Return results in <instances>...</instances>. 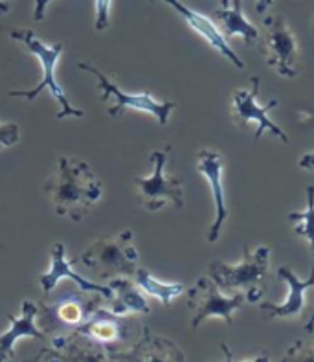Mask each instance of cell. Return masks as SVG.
Segmentation results:
<instances>
[{
    "mask_svg": "<svg viewBox=\"0 0 314 362\" xmlns=\"http://www.w3.org/2000/svg\"><path fill=\"white\" fill-rule=\"evenodd\" d=\"M54 202L55 214L79 223L103 195V186L91 165L76 156H61L45 186Z\"/></svg>",
    "mask_w": 314,
    "mask_h": 362,
    "instance_id": "obj_1",
    "label": "cell"
},
{
    "mask_svg": "<svg viewBox=\"0 0 314 362\" xmlns=\"http://www.w3.org/2000/svg\"><path fill=\"white\" fill-rule=\"evenodd\" d=\"M270 248L261 247L250 250L245 247V256L239 263L230 265L224 262H211L208 267L209 278L219 285V289L236 291L246 296V302L257 303L263 300L264 285L269 280Z\"/></svg>",
    "mask_w": 314,
    "mask_h": 362,
    "instance_id": "obj_2",
    "label": "cell"
},
{
    "mask_svg": "<svg viewBox=\"0 0 314 362\" xmlns=\"http://www.w3.org/2000/svg\"><path fill=\"white\" fill-rule=\"evenodd\" d=\"M9 37L15 39V41L23 42L28 48V52L35 55L42 66V79L35 88H32V90H11L9 92V96L24 98V100L33 101L46 88V90H50L54 100L57 101L61 107V110L57 112L55 118L63 119L70 118V116H78V118L85 116V112H83L81 109H76V107L70 103L66 94H64V90L59 87L57 79H55V66H57V59H59L61 52H63V45H61V42H55V45L52 46L46 45V42H42L41 39L35 35L33 30H13V32L9 33Z\"/></svg>",
    "mask_w": 314,
    "mask_h": 362,
    "instance_id": "obj_3",
    "label": "cell"
},
{
    "mask_svg": "<svg viewBox=\"0 0 314 362\" xmlns=\"http://www.w3.org/2000/svg\"><path fill=\"white\" fill-rule=\"evenodd\" d=\"M138 250L132 245V232L123 230L116 235L98 239L79 256L85 267L96 271L101 278H134L138 269Z\"/></svg>",
    "mask_w": 314,
    "mask_h": 362,
    "instance_id": "obj_4",
    "label": "cell"
},
{
    "mask_svg": "<svg viewBox=\"0 0 314 362\" xmlns=\"http://www.w3.org/2000/svg\"><path fill=\"white\" fill-rule=\"evenodd\" d=\"M169 151H171V146L165 147L164 151H153V155H151L153 175L134 179L141 206L149 211L162 210L168 202H173L177 208L184 206L182 182L178 177L165 173V162H168Z\"/></svg>",
    "mask_w": 314,
    "mask_h": 362,
    "instance_id": "obj_5",
    "label": "cell"
},
{
    "mask_svg": "<svg viewBox=\"0 0 314 362\" xmlns=\"http://www.w3.org/2000/svg\"><path fill=\"white\" fill-rule=\"evenodd\" d=\"M78 69L83 70V72L92 74L98 79V88L101 92L103 103H107L110 98H114L116 103L109 109V115L112 118H120L127 109H134L141 110V112H149V115H153L158 119L160 125H165L168 124L169 115H171V110L177 107V103H173V101H156L149 92H140V94H127V92H123L122 88L116 87L107 76H103L91 63H79Z\"/></svg>",
    "mask_w": 314,
    "mask_h": 362,
    "instance_id": "obj_6",
    "label": "cell"
},
{
    "mask_svg": "<svg viewBox=\"0 0 314 362\" xmlns=\"http://www.w3.org/2000/svg\"><path fill=\"white\" fill-rule=\"evenodd\" d=\"M263 48L269 66L281 78L292 79L300 76V46L281 15H274L264 21Z\"/></svg>",
    "mask_w": 314,
    "mask_h": 362,
    "instance_id": "obj_7",
    "label": "cell"
},
{
    "mask_svg": "<svg viewBox=\"0 0 314 362\" xmlns=\"http://www.w3.org/2000/svg\"><path fill=\"white\" fill-rule=\"evenodd\" d=\"M246 303L243 293L224 296L211 278H199L187 291V305L193 311L192 327L197 329L208 318H223L226 324L233 322V313Z\"/></svg>",
    "mask_w": 314,
    "mask_h": 362,
    "instance_id": "obj_8",
    "label": "cell"
},
{
    "mask_svg": "<svg viewBox=\"0 0 314 362\" xmlns=\"http://www.w3.org/2000/svg\"><path fill=\"white\" fill-rule=\"evenodd\" d=\"M250 90L239 88V90L233 92L232 119L237 124V127L246 129L248 124H255V140H260V138L263 136L264 131H270L274 136L279 138V142L281 144H291L289 134L285 133L281 127H278V124H274L272 119L269 118V110L278 105V100H270L267 105H260L257 94H260L261 79L250 78Z\"/></svg>",
    "mask_w": 314,
    "mask_h": 362,
    "instance_id": "obj_9",
    "label": "cell"
},
{
    "mask_svg": "<svg viewBox=\"0 0 314 362\" xmlns=\"http://www.w3.org/2000/svg\"><path fill=\"white\" fill-rule=\"evenodd\" d=\"M197 170L201 171L209 182V188L214 193L215 204V219L209 228L208 241L217 243L221 238V230L228 219V206H226V189H224L223 173H224V158L223 155L215 149H202L197 155Z\"/></svg>",
    "mask_w": 314,
    "mask_h": 362,
    "instance_id": "obj_10",
    "label": "cell"
},
{
    "mask_svg": "<svg viewBox=\"0 0 314 362\" xmlns=\"http://www.w3.org/2000/svg\"><path fill=\"white\" fill-rule=\"evenodd\" d=\"M165 2H168V4L171 6L178 15H182V18L187 23V26L192 28L193 32L199 33V35H201L202 39H204V41L214 48V50H217L219 54L224 55L230 63L236 64V69L239 70L245 69V61H243L241 57L232 50V46L228 45L226 37L223 35L221 28H219L211 18L199 13V11H193L192 8L184 6L180 0H165Z\"/></svg>",
    "mask_w": 314,
    "mask_h": 362,
    "instance_id": "obj_11",
    "label": "cell"
},
{
    "mask_svg": "<svg viewBox=\"0 0 314 362\" xmlns=\"http://www.w3.org/2000/svg\"><path fill=\"white\" fill-rule=\"evenodd\" d=\"M278 276L289 287V296L283 303H260V309L272 318H296L306 308V293L314 285V267L307 280H300L291 267H279Z\"/></svg>",
    "mask_w": 314,
    "mask_h": 362,
    "instance_id": "obj_12",
    "label": "cell"
},
{
    "mask_svg": "<svg viewBox=\"0 0 314 362\" xmlns=\"http://www.w3.org/2000/svg\"><path fill=\"white\" fill-rule=\"evenodd\" d=\"M50 256H52L50 269H48V271L41 276V278H39L45 294H50L52 291L57 287L59 280H63V278H69V280H72L74 284L78 285L81 291H85V293H98V294H101L105 300H112V289H110L109 285L92 284V281L85 280L83 276H79L76 271H72V267H70V263L66 262V257H64L66 254H64L63 243H55L54 247H52Z\"/></svg>",
    "mask_w": 314,
    "mask_h": 362,
    "instance_id": "obj_13",
    "label": "cell"
},
{
    "mask_svg": "<svg viewBox=\"0 0 314 362\" xmlns=\"http://www.w3.org/2000/svg\"><path fill=\"white\" fill-rule=\"evenodd\" d=\"M37 305L30 300L23 302V313L21 317H9L11 326L4 335H0V362H6L8 358H13L15 355V342L21 337H33V339L45 340V333L37 329Z\"/></svg>",
    "mask_w": 314,
    "mask_h": 362,
    "instance_id": "obj_14",
    "label": "cell"
},
{
    "mask_svg": "<svg viewBox=\"0 0 314 362\" xmlns=\"http://www.w3.org/2000/svg\"><path fill=\"white\" fill-rule=\"evenodd\" d=\"M109 287L112 289V313L123 317V315H129V313H140V315H147L151 311L149 303L140 294V291L132 285V281H129L127 278L118 276V278H112L109 284Z\"/></svg>",
    "mask_w": 314,
    "mask_h": 362,
    "instance_id": "obj_15",
    "label": "cell"
},
{
    "mask_svg": "<svg viewBox=\"0 0 314 362\" xmlns=\"http://www.w3.org/2000/svg\"><path fill=\"white\" fill-rule=\"evenodd\" d=\"M214 17L217 18L219 24H221V32L224 37H233L241 35L245 39L246 45H250L257 39V28L245 17L243 13L241 0H232V4L226 6V8L217 9L214 13Z\"/></svg>",
    "mask_w": 314,
    "mask_h": 362,
    "instance_id": "obj_16",
    "label": "cell"
},
{
    "mask_svg": "<svg viewBox=\"0 0 314 362\" xmlns=\"http://www.w3.org/2000/svg\"><path fill=\"white\" fill-rule=\"evenodd\" d=\"M98 298H88L83 294H76L70 298H61L50 309V317L66 327L81 326L83 322L92 317V311L96 309Z\"/></svg>",
    "mask_w": 314,
    "mask_h": 362,
    "instance_id": "obj_17",
    "label": "cell"
},
{
    "mask_svg": "<svg viewBox=\"0 0 314 362\" xmlns=\"http://www.w3.org/2000/svg\"><path fill=\"white\" fill-rule=\"evenodd\" d=\"M79 333L103 344H114L116 340L122 339V322L112 311H96L92 313L85 326L79 327Z\"/></svg>",
    "mask_w": 314,
    "mask_h": 362,
    "instance_id": "obj_18",
    "label": "cell"
},
{
    "mask_svg": "<svg viewBox=\"0 0 314 362\" xmlns=\"http://www.w3.org/2000/svg\"><path fill=\"white\" fill-rule=\"evenodd\" d=\"M134 281H136V285L141 291H146L149 296L156 298L164 305H169L175 298H178L184 293L182 284H164V281L156 280L147 269H136Z\"/></svg>",
    "mask_w": 314,
    "mask_h": 362,
    "instance_id": "obj_19",
    "label": "cell"
},
{
    "mask_svg": "<svg viewBox=\"0 0 314 362\" xmlns=\"http://www.w3.org/2000/svg\"><path fill=\"white\" fill-rule=\"evenodd\" d=\"M289 221H294V232L301 238H306L310 245L314 256V186H307V210L306 211H291Z\"/></svg>",
    "mask_w": 314,
    "mask_h": 362,
    "instance_id": "obj_20",
    "label": "cell"
},
{
    "mask_svg": "<svg viewBox=\"0 0 314 362\" xmlns=\"http://www.w3.org/2000/svg\"><path fill=\"white\" fill-rule=\"evenodd\" d=\"M141 362H186L178 348L168 340L153 339L144 351Z\"/></svg>",
    "mask_w": 314,
    "mask_h": 362,
    "instance_id": "obj_21",
    "label": "cell"
},
{
    "mask_svg": "<svg viewBox=\"0 0 314 362\" xmlns=\"http://www.w3.org/2000/svg\"><path fill=\"white\" fill-rule=\"evenodd\" d=\"M281 362H314V339L296 340L283 355Z\"/></svg>",
    "mask_w": 314,
    "mask_h": 362,
    "instance_id": "obj_22",
    "label": "cell"
},
{
    "mask_svg": "<svg viewBox=\"0 0 314 362\" xmlns=\"http://www.w3.org/2000/svg\"><path fill=\"white\" fill-rule=\"evenodd\" d=\"M110 6L112 0H96V30L103 32L109 28L110 21Z\"/></svg>",
    "mask_w": 314,
    "mask_h": 362,
    "instance_id": "obj_23",
    "label": "cell"
},
{
    "mask_svg": "<svg viewBox=\"0 0 314 362\" xmlns=\"http://www.w3.org/2000/svg\"><path fill=\"white\" fill-rule=\"evenodd\" d=\"M21 131L17 124H0V147H11L18 142Z\"/></svg>",
    "mask_w": 314,
    "mask_h": 362,
    "instance_id": "obj_24",
    "label": "cell"
},
{
    "mask_svg": "<svg viewBox=\"0 0 314 362\" xmlns=\"http://www.w3.org/2000/svg\"><path fill=\"white\" fill-rule=\"evenodd\" d=\"M221 349H223L224 357H226V361H223V362H233V357H232V351H230V348H228L226 344H221ZM245 362H270V357H269V354H261L260 357L250 358V361H245Z\"/></svg>",
    "mask_w": 314,
    "mask_h": 362,
    "instance_id": "obj_25",
    "label": "cell"
},
{
    "mask_svg": "<svg viewBox=\"0 0 314 362\" xmlns=\"http://www.w3.org/2000/svg\"><path fill=\"white\" fill-rule=\"evenodd\" d=\"M52 0H35V11H33V18L35 21H42L46 15V6L50 4Z\"/></svg>",
    "mask_w": 314,
    "mask_h": 362,
    "instance_id": "obj_26",
    "label": "cell"
},
{
    "mask_svg": "<svg viewBox=\"0 0 314 362\" xmlns=\"http://www.w3.org/2000/svg\"><path fill=\"white\" fill-rule=\"evenodd\" d=\"M314 129V127H313ZM298 165H300L301 170L306 171H314V153H309V155H303L300 158V162H298Z\"/></svg>",
    "mask_w": 314,
    "mask_h": 362,
    "instance_id": "obj_27",
    "label": "cell"
},
{
    "mask_svg": "<svg viewBox=\"0 0 314 362\" xmlns=\"http://www.w3.org/2000/svg\"><path fill=\"white\" fill-rule=\"evenodd\" d=\"M274 0H257V8H255V11H257V15H264V11L272 6ZM226 6H230V0H223V8H226Z\"/></svg>",
    "mask_w": 314,
    "mask_h": 362,
    "instance_id": "obj_28",
    "label": "cell"
},
{
    "mask_svg": "<svg viewBox=\"0 0 314 362\" xmlns=\"http://www.w3.org/2000/svg\"><path fill=\"white\" fill-rule=\"evenodd\" d=\"M11 2L13 0H0V15H6L11 9Z\"/></svg>",
    "mask_w": 314,
    "mask_h": 362,
    "instance_id": "obj_29",
    "label": "cell"
},
{
    "mask_svg": "<svg viewBox=\"0 0 314 362\" xmlns=\"http://www.w3.org/2000/svg\"><path fill=\"white\" fill-rule=\"evenodd\" d=\"M306 331L309 333V335L310 333H314V311H313V315L309 317V320L306 322Z\"/></svg>",
    "mask_w": 314,
    "mask_h": 362,
    "instance_id": "obj_30",
    "label": "cell"
},
{
    "mask_svg": "<svg viewBox=\"0 0 314 362\" xmlns=\"http://www.w3.org/2000/svg\"><path fill=\"white\" fill-rule=\"evenodd\" d=\"M149 2H153V0H149Z\"/></svg>",
    "mask_w": 314,
    "mask_h": 362,
    "instance_id": "obj_31",
    "label": "cell"
}]
</instances>
